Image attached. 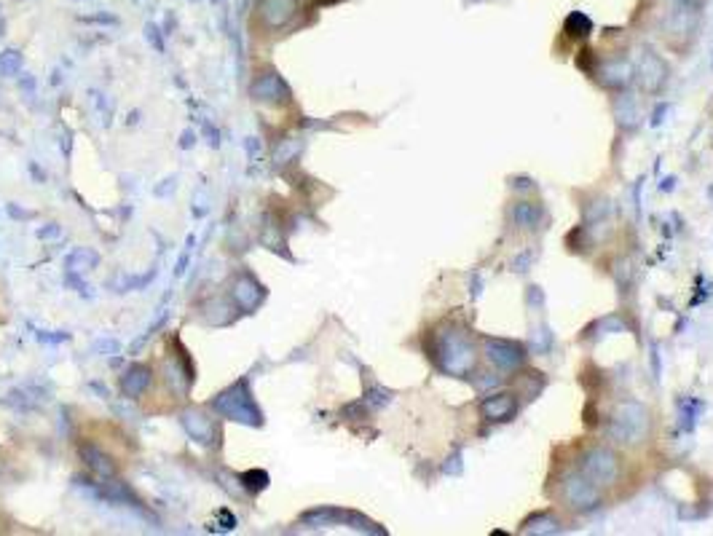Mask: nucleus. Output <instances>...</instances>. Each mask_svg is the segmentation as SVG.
<instances>
[{
  "label": "nucleus",
  "mask_w": 713,
  "mask_h": 536,
  "mask_svg": "<svg viewBox=\"0 0 713 536\" xmlns=\"http://www.w3.org/2000/svg\"><path fill=\"white\" fill-rule=\"evenodd\" d=\"M432 360L438 362L445 375L466 378L477 365V349L469 338V333H464L459 325H442L435 333Z\"/></svg>",
  "instance_id": "nucleus-1"
},
{
  "label": "nucleus",
  "mask_w": 713,
  "mask_h": 536,
  "mask_svg": "<svg viewBox=\"0 0 713 536\" xmlns=\"http://www.w3.org/2000/svg\"><path fill=\"white\" fill-rule=\"evenodd\" d=\"M210 408L228 419V421L245 423V426H263V410L258 408L255 397H252V389H249V378L242 375L236 384H231L228 389H223L212 402Z\"/></svg>",
  "instance_id": "nucleus-2"
},
{
  "label": "nucleus",
  "mask_w": 713,
  "mask_h": 536,
  "mask_svg": "<svg viewBox=\"0 0 713 536\" xmlns=\"http://www.w3.org/2000/svg\"><path fill=\"white\" fill-rule=\"evenodd\" d=\"M649 432V410L638 399H625L614 408L606 434L617 445H638Z\"/></svg>",
  "instance_id": "nucleus-3"
},
{
  "label": "nucleus",
  "mask_w": 713,
  "mask_h": 536,
  "mask_svg": "<svg viewBox=\"0 0 713 536\" xmlns=\"http://www.w3.org/2000/svg\"><path fill=\"white\" fill-rule=\"evenodd\" d=\"M301 523H306L308 528H328V526H349L354 531L362 534H378L384 536L386 528H381L378 523H373L370 517L359 515L354 509H341V507H314L301 515Z\"/></svg>",
  "instance_id": "nucleus-4"
},
{
  "label": "nucleus",
  "mask_w": 713,
  "mask_h": 536,
  "mask_svg": "<svg viewBox=\"0 0 713 536\" xmlns=\"http://www.w3.org/2000/svg\"><path fill=\"white\" fill-rule=\"evenodd\" d=\"M585 478H590L596 485H614L620 475H622V461H620V456L611 451V448H606V445H593V448H587V451L582 453V458H579V467H576Z\"/></svg>",
  "instance_id": "nucleus-5"
},
{
  "label": "nucleus",
  "mask_w": 713,
  "mask_h": 536,
  "mask_svg": "<svg viewBox=\"0 0 713 536\" xmlns=\"http://www.w3.org/2000/svg\"><path fill=\"white\" fill-rule=\"evenodd\" d=\"M561 493H563V502L574 509V512H593V509L601 507V502H604L601 485H596L590 478H585L579 469L569 472V475L563 478Z\"/></svg>",
  "instance_id": "nucleus-6"
},
{
  "label": "nucleus",
  "mask_w": 713,
  "mask_h": 536,
  "mask_svg": "<svg viewBox=\"0 0 713 536\" xmlns=\"http://www.w3.org/2000/svg\"><path fill=\"white\" fill-rule=\"evenodd\" d=\"M483 351H486V360L499 370V373H512L523 367L525 357H528V349L518 343V340H507V338H486L483 340Z\"/></svg>",
  "instance_id": "nucleus-7"
},
{
  "label": "nucleus",
  "mask_w": 713,
  "mask_h": 536,
  "mask_svg": "<svg viewBox=\"0 0 713 536\" xmlns=\"http://www.w3.org/2000/svg\"><path fill=\"white\" fill-rule=\"evenodd\" d=\"M180 423H183V429L188 432V437H191L196 445H201V448H215L220 443V429H218V423H215V419L207 416V413L199 410V408L183 410Z\"/></svg>",
  "instance_id": "nucleus-8"
},
{
  "label": "nucleus",
  "mask_w": 713,
  "mask_h": 536,
  "mask_svg": "<svg viewBox=\"0 0 713 536\" xmlns=\"http://www.w3.org/2000/svg\"><path fill=\"white\" fill-rule=\"evenodd\" d=\"M164 381L166 386H169V392L177 397V399H183V397H188L193 386V362L188 360V354H185V349L180 346V354H169L164 362Z\"/></svg>",
  "instance_id": "nucleus-9"
},
{
  "label": "nucleus",
  "mask_w": 713,
  "mask_h": 536,
  "mask_svg": "<svg viewBox=\"0 0 713 536\" xmlns=\"http://www.w3.org/2000/svg\"><path fill=\"white\" fill-rule=\"evenodd\" d=\"M249 94H252L255 102H263V105H284V102L293 100V89L274 70L258 75L249 86Z\"/></svg>",
  "instance_id": "nucleus-10"
},
{
  "label": "nucleus",
  "mask_w": 713,
  "mask_h": 536,
  "mask_svg": "<svg viewBox=\"0 0 713 536\" xmlns=\"http://www.w3.org/2000/svg\"><path fill=\"white\" fill-rule=\"evenodd\" d=\"M231 301L236 309H242L245 314H252L263 301H266V287L258 282L249 271H242L234 284H231Z\"/></svg>",
  "instance_id": "nucleus-11"
},
{
  "label": "nucleus",
  "mask_w": 713,
  "mask_h": 536,
  "mask_svg": "<svg viewBox=\"0 0 713 536\" xmlns=\"http://www.w3.org/2000/svg\"><path fill=\"white\" fill-rule=\"evenodd\" d=\"M480 413L486 421H510L518 413V397L512 392H494L480 399Z\"/></svg>",
  "instance_id": "nucleus-12"
},
{
  "label": "nucleus",
  "mask_w": 713,
  "mask_h": 536,
  "mask_svg": "<svg viewBox=\"0 0 713 536\" xmlns=\"http://www.w3.org/2000/svg\"><path fill=\"white\" fill-rule=\"evenodd\" d=\"M596 75L606 89H625L633 81V65L625 57L609 59L601 67H596Z\"/></svg>",
  "instance_id": "nucleus-13"
},
{
  "label": "nucleus",
  "mask_w": 713,
  "mask_h": 536,
  "mask_svg": "<svg viewBox=\"0 0 713 536\" xmlns=\"http://www.w3.org/2000/svg\"><path fill=\"white\" fill-rule=\"evenodd\" d=\"M298 11V0H260L258 5V14L263 19L266 27H284Z\"/></svg>",
  "instance_id": "nucleus-14"
},
{
  "label": "nucleus",
  "mask_w": 713,
  "mask_h": 536,
  "mask_svg": "<svg viewBox=\"0 0 713 536\" xmlns=\"http://www.w3.org/2000/svg\"><path fill=\"white\" fill-rule=\"evenodd\" d=\"M638 75H641V86L646 91H659L665 81H668V65L655 54V51H644L641 65H638Z\"/></svg>",
  "instance_id": "nucleus-15"
},
{
  "label": "nucleus",
  "mask_w": 713,
  "mask_h": 536,
  "mask_svg": "<svg viewBox=\"0 0 713 536\" xmlns=\"http://www.w3.org/2000/svg\"><path fill=\"white\" fill-rule=\"evenodd\" d=\"M150 381H153V370L148 365H129L121 375V392L129 399H139L148 392Z\"/></svg>",
  "instance_id": "nucleus-16"
},
{
  "label": "nucleus",
  "mask_w": 713,
  "mask_h": 536,
  "mask_svg": "<svg viewBox=\"0 0 713 536\" xmlns=\"http://www.w3.org/2000/svg\"><path fill=\"white\" fill-rule=\"evenodd\" d=\"M510 220L521 231H536L545 220V207L539 201H515L510 209Z\"/></svg>",
  "instance_id": "nucleus-17"
},
{
  "label": "nucleus",
  "mask_w": 713,
  "mask_h": 536,
  "mask_svg": "<svg viewBox=\"0 0 713 536\" xmlns=\"http://www.w3.org/2000/svg\"><path fill=\"white\" fill-rule=\"evenodd\" d=\"M81 458H83V464L97 475L100 480H115V464H113V458H110L108 453L105 451H100L94 443H83L81 448Z\"/></svg>",
  "instance_id": "nucleus-18"
},
{
  "label": "nucleus",
  "mask_w": 713,
  "mask_h": 536,
  "mask_svg": "<svg viewBox=\"0 0 713 536\" xmlns=\"http://www.w3.org/2000/svg\"><path fill=\"white\" fill-rule=\"evenodd\" d=\"M521 531L531 536H552L563 531V523H561L552 512H536V515H531V517L523 523Z\"/></svg>",
  "instance_id": "nucleus-19"
},
{
  "label": "nucleus",
  "mask_w": 713,
  "mask_h": 536,
  "mask_svg": "<svg viewBox=\"0 0 713 536\" xmlns=\"http://www.w3.org/2000/svg\"><path fill=\"white\" fill-rule=\"evenodd\" d=\"M65 266H67V271H73V274H83V271H91V268L100 266V255L94 253V250H89V247H78V250H73V253L67 255Z\"/></svg>",
  "instance_id": "nucleus-20"
},
{
  "label": "nucleus",
  "mask_w": 713,
  "mask_h": 536,
  "mask_svg": "<svg viewBox=\"0 0 713 536\" xmlns=\"http://www.w3.org/2000/svg\"><path fill=\"white\" fill-rule=\"evenodd\" d=\"M301 150H303L301 137H284V140H279L274 148V164L276 167H287V164H293V161L301 156Z\"/></svg>",
  "instance_id": "nucleus-21"
},
{
  "label": "nucleus",
  "mask_w": 713,
  "mask_h": 536,
  "mask_svg": "<svg viewBox=\"0 0 713 536\" xmlns=\"http://www.w3.org/2000/svg\"><path fill=\"white\" fill-rule=\"evenodd\" d=\"M563 30H566L569 38L585 40V38L593 32V22H590L587 14H582V11H571V14L566 16V22H563Z\"/></svg>",
  "instance_id": "nucleus-22"
},
{
  "label": "nucleus",
  "mask_w": 713,
  "mask_h": 536,
  "mask_svg": "<svg viewBox=\"0 0 713 536\" xmlns=\"http://www.w3.org/2000/svg\"><path fill=\"white\" fill-rule=\"evenodd\" d=\"M705 410V402L697 399V397H686V399H679V413H681V429L684 432H692L694 423H697V416Z\"/></svg>",
  "instance_id": "nucleus-23"
},
{
  "label": "nucleus",
  "mask_w": 713,
  "mask_h": 536,
  "mask_svg": "<svg viewBox=\"0 0 713 536\" xmlns=\"http://www.w3.org/2000/svg\"><path fill=\"white\" fill-rule=\"evenodd\" d=\"M392 399H394V392L384 389L381 384H370V386L365 389V395H362V402L367 405V410H381Z\"/></svg>",
  "instance_id": "nucleus-24"
},
{
  "label": "nucleus",
  "mask_w": 713,
  "mask_h": 536,
  "mask_svg": "<svg viewBox=\"0 0 713 536\" xmlns=\"http://www.w3.org/2000/svg\"><path fill=\"white\" fill-rule=\"evenodd\" d=\"M19 70H22V54L16 49H5L0 54V75L14 78V75H19Z\"/></svg>",
  "instance_id": "nucleus-25"
},
{
  "label": "nucleus",
  "mask_w": 713,
  "mask_h": 536,
  "mask_svg": "<svg viewBox=\"0 0 713 536\" xmlns=\"http://www.w3.org/2000/svg\"><path fill=\"white\" fill-rule=\"evenodd\" d=\"M242 485L247 488V491H252V493H258V491H263V488H269V482H271V478H269V472L266 469H249V472H245L242 475Z\"/></svg>",
  "instance_id": "nucleus-26"
},
{
  "label": "nucleus",
  "mask_w": 713,
  "mask_h": 536,
  "mask_svg": "<svg viewBox=\"0 0 713 536\" xmlns=\"http://www.w3.org/2000/svg\"><path fill=\"white\" fill-rule=\"evenodd\" d=\"M153 279H156V268H150V271H145V274H139V277H121L115 287H121L118 292H129V290H142V287H148Z\"/></svg>",
  "instance_id": "nucleus-27"
},
{
  "label": "nucleus",
  "mask_w": 713,
  "mask_h": 536,
  "mask_svg": "<svg viewBox=\"0 0 713 536\" xmlns=\"http://www.w3.org/2000/svg\"><path fill=\"white\" fill-rule=\"evenodd\" d=\"M341 416H346V419H352V421L367 419V405H365L362 399H359V402H349V405L341 408Z\"/></svg>",
  "instance_id": "nucleus-28"
},
{
  "label": "nucleus",
  "mask_w": 713,
  "mask_h": 536,
  "mask_svg": "<svg viewBox=\"0 0 713 536\" xmlns=\"http://www.w3.org/2000/svg\"><path fill=\"white\" fill-rule=\"evenodd\" d=\"M91 351H94V354H118V351H121V343L115 338H100L91 343Z\"/></svg>",
  "instance_id": "nucleus-29"
},
{
  "label": "nucleus",
  "mask_w": 713,
  "mask_h": 536,
  "mask_svg": "<svg viewBox=\"0 0 713 536\" xmlns=\"http://www.w3.org/2000/svg\"><path fill=\"white\" fill-rule=\"evenodd\" d=\"M35 338L41 340V343H65V340H70V333H65V330H62V333H59V330H56V333L54 330H38Z\"/></svg>",
  "instance_id": "nucleus-30"
},
{
  "label": "nucleus",
  "mask_w": 713,
  "mask_h": 536,
  "mask_svg": "<svg viewBox=\"0 0 713 536\" xmlns=\"http://www.w3.org/2000/svg\"><path fill=\"white\" fill-rule=\"evenodd\" d=\"M193 236H188V242H185V253L180 255V260H177V268H174V277H183L185 274V268H188V260H191V250H193Z\"/></svg>",
  "instance_id": "nucleus-31"
},
{
  "label": "nucleus",
  "mask_w": 713,
  "mask_h": 536,
  "mask_svg": "<svg viewBox=\"0 0 713 536\" xmlns=\"http://www.w3.org/2000/svg\"><path fill=\"white\" fill-rule=\"evenodd\" d=\"M442 472H445V475H459V472H462V453L451 456V458H448V464L442 467Z\"/></svg>",
  "instance_id": "nucleus-32"
},
{
  "label": "nucleus",
  "mask_w": 713,
  "mask_h": 536,
  "mask_svg": "<svg viewBox=\"0 0 713 536\" xmlns=\"http://www.w3.org/2000/svg\"><path fill=\"white\" fill-rule=\"evenodd\" d=\"M670 110V105L668 102H659L657 108H655V113H652V126H659L662 121H665V113Z\"/></svg>",
  "instance_id": "nucleus-33"
},
{
  "label": "nucleus",
  "mask_w": 713,
  "mask_h": 536,
  "mask_svg": "<svg viewBox=\"0 0 713 536\" xmlns=\"http://www.w3.org/2000/svg\"><path fill=\"white\" fill-rule=\"evenodd\" d=\"M512 188H515V191H534L536 185H534L531 177H512Z\"/></svg>",
  "instance_id": "nucleus-34"
},
{
  "label": "nucleus",
  "mask_w": 713,
  "mask_h": 536,
  "mask_svg": "<svg viewBox=\"0 0 713 536\" xmlns=\"http://www.w3.org/2000/svg\"><path fill=\"white\" fill-rule=\"evenodd\" d=\"M62 233V228L56 226V223H49L46 228H38V239H54Z\"/></svg>",
  "instance_id": "nucleus-35"
},
{
  "label": "nucleus",
  "mask_w": 713,
  "mask_h": 536,
  "mask_svg": "<svg viewBox=\"0 0 713 536\" xmlns=\"http://www.w3.org/2000/svg\"><path fill=\"white\" fill-rule=\"evenodd\" d=\"M145 38H150V43L156 46V51H164V46H161V38H159V30L153 27V25H148V27H145Z\"/></svg>",
  "instance_id": "nucleus-36"
},
{
  "label": "nucleus",
  "mask_w": 713,
  "mask_h": 536,
  "mask_svg": "<svg viewBox=\"0 0 713 536\" xmlns=\"http://www.w3.org/2000/svg\"><path fill=\"white\" fill-rule=\"evenodd\" d=\"M193 145H196V135H193L191 129H185V132H183V140H180V148L188 150V148H193Z\"/></svg>",
  "instance_id": "nucleus-37"
},
{
  "label": "nucleus",
  "mask_w": 713,
  "mask_h": 536,
  "mask_svg": "<svg viewBox=\"0 0 713 536\" xmlns=\"http://www.w3.org/2000/svg\"><path fill=\"white\" fill-rule=\"evenodd\" d=\"M542 301H545L542 290L539 287H528V303H542Z\"/></svg>",
  "instance_id": "nucleus-38"
},
{
  "label": "nucleus",
  "mask_w": 713,
  "mask_h": 536,
  "mask_svg": "<svg viewBox=\"0 0 713 536\" xmlns=\"http://www.w3.org/2000/svg\"><path fill=\"white\" fill-rule=\"evenodd\" d=\"M531 260H534V255H531V253H525V255H523V260H521V257H518V260H515V266H518V271H525V266H528V263H531Z\"/></svg>",
  "instance_id": "nucleus-39"
},
{
  "label": "nucleus",
  "mask_w": 713,
  "mask_h": 536,
  "mask_svg": "<svg viewBox=\"0 0 713 536\" xmlns=\"http://www.w3.org/2000/svg\"><path fill=\"white\" fill-rule=\"evenodd\" d=\"M659 188H662V191H673V188H676V180L670 177V180H665V183H662Z\"/></svg>",
  "instance_id": "nucleus-40"
},
{
  "label": "nucleus",
  "mask_w": 713,
  "mask_h": 536,
  "mask_svg": "<svg viewBox=\"0 0 713 536\" xmlns=\"http://www.w3.org/2000/svg\"><path fill=\"white\" fill-rule=\"evenodd\" d=\"M91 389H97V392H100L102 397H110L108 386H102V384H91Z\"/></svg>",
  "instance_id": "nucleus-41"
},
{
  "label": "nucleus",
  "mask_w": 713,
  "mask_h": 536,
  "mask_svg": "<svg viewBox=\"0 0 713 536\" xmlns=\"http://www.w3.org/2000/svg\"><path fill=\"white\" fill-rule=\"evenodd\" d=\"M676 3H681V5H692V3H697V0H676Z\"/></svg>",
  "instance_id": "nucleus-42"
}]
</instances>
